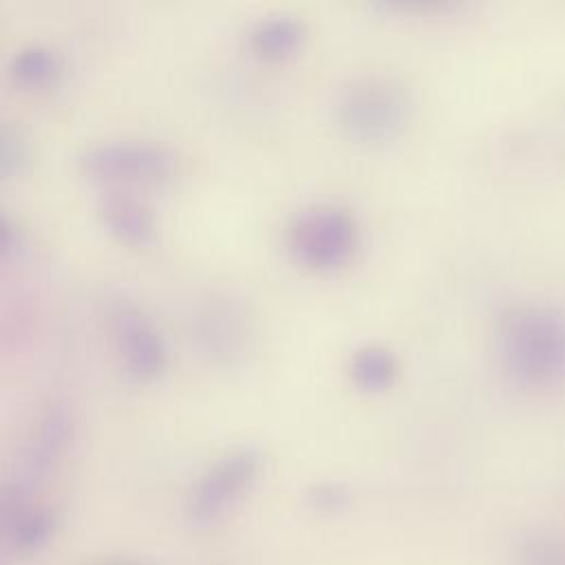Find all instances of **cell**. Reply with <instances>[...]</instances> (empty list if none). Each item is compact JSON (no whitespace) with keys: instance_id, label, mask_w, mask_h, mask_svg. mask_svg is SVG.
<instances>
[{"instance_id":"6da1fadb","label":"cell","mask_w":565,"mask_h":565,"mask_svg":"<svg viewBox=\"0 0 565 565\" xmlns=\"http://www.w3.org/2000/svg\"><path fill=\"white\" fill-rule=\"evenodd\" d=\"M501 369L527 386H547L565 377V309L550 300L505 305L492 329Z\"/></svg>"},{"instance_id":"7a4b0ae2","label":"cell","mask_w":565,"mask_h":565,"mask_svg":"<svg viewBox=\"0 0 565 565\" xmlns=\"http://www.w3.org/2000/svg\"><path fill=\"white\" fill-rule=\"evenodd\" d=\"M413 102L408 88L388 75H366L342 88L335 115L342 128L360 141H388L404 130Z\"/></svg>"},{"instance_id":"3957f363","label":"cell","mask_w":565,"mask_h":565,"mask_svg":"<svg viewBox=\"0 0 565 565\" xmlns=\"http://www.w3.org/2000/svg\"><path fill=\"white\" fill-rule=\"evenodd\" d=\"M79 170L99 183L154 188L177 174V154L154 141L110 139L88 146L79 157Z\"/></svg>"},{"instance_id":"277c9868","label":"cell","mask_w":565,"mask_h":565,"mask_svg":"<svg viewBox=\"0 0 565 565\" xmlns=\"http://www.w3.org/2000/svg\"><path fill=\"white\" fill-rule=\"evenodd\" d=\"M360 227L351 210L338 203H316L296 212L287 225V243L298 260L329 269L355 252Z\"/></svg>"},{"instance_id":"5b68a950","label":"cell","mask_w":565,"mask_h":565,"mask_svg":"<svg viewBox=\"0 0 565 565\" xmlns=\"http://www.w3.org/2000/svg\"><path fill=\"white\" fill-rule=\"evenodd\" d=\"M263 466V457L252 446H241L218 457L194 481L185 514L194 527H210L218 523L252 488Z\"/></svg>"},{"instance_id":"8992f818","label":"cell","mask_w":565,"mask_h":565,"mask_svg":"<svg viewBox=\"0 0 565 565\" xmlns=\"http://www.w3.org/2000/svg\"><path fill=\"white\" fill-rule=\"evenodd\" d=\"M113 340L121 369L135 382L148 384L168 366V344L159 327L132 302H119L113 311Z\"/></svg>"},{"instance_id":"52a82bcc","label":"cell","mask_w":565,"mask_h":565,"mask_svg":"<svg viewBox=\"0 0 565 565\" xmlns=\"http://www.w3.org/2000/svg\"><path fill=\"white\" fill-rule=\"evenodd\" d=\"M106 232L128 247H146L157 238V216L148 203L128 194L113 192L99 205Z\"/></svg>"},{"instance_id":"ba28073f","label":"cell","mask_w":565,"mask_h":565,"mask_svg":"<svg viewBox=\"0 0 565 565\" xmlns=\"http://www.w3.org/2000/svg\"><path fill=\"white\" fill-rule=\"evenodd\" d=\"M73 437V422L64 406H53L40 417L24 455L29 475L42 477L51 472L64 457Z\"/></svg>"},{"instance_id":"9c48e42d","label":"cell","mask_w":565,"mask_h":565,"mask_svg":"<svg viewBox=\"0 0 565 565\" xmlns=\"http://www.w3.org/2000/svg\"><path fill=\"white\" fill-rule=\"evenodd\" d=\"M305 40V22L291 13H271L254 22L249 46L263 57H285Z\"/></svg>"},{"instance_id":"30bf717a","label":"cell","mask_w":565,"mask_h":565,"mask_svg":"<svg viewBox=\"0 0 565 565\" xmlns=\"http://www.w3.org/2000/svg\"><path fill=\"white\" fill-rule=\"evenodd\" d=\"M57 530V514L46 505H29L9 527L4 541L15 554H38Z\"/></svg>"},{"instance_id":"8fae6325","label":"cell","mask_w":565,"mask_h":565,"mask_svg":"<svg viewBox=\"0 0 565 565\" xmlns=\"http://www.w3.org/2000/svg\"><path fill=\"white\" fill-rule=\"evenodd\" d=\"M9 75L22 88H44L62 75V60L53 49L31 44L11 57Z\"/></svg>"},{"instance_id":"7c38bea8","label":"cell","mask_w":565,"mask_h":565,"mask_svg":"<svg viewBox=\"0 0 565 565\" xmlns=\"http://www.w3.org/2000/svg\"><path fill=\"white\" fill-rule=\"evenodd\" d=\"M349 373L364 388H384L397 373V358L384 344H362L349 358Z\"/></svg>"},{"instance_id":"4fadbf2b","label":"cell","mask_w":565,"mask_h":565,"mask_svg":"<svg viewBox=\"0 0 565 565\" xmlns=\"http://www.w3.org/2000/svg\"><path fill=\"white\" fill-rule=\"evenodd\" d=\"M516 565H565V539L547 532L525 536L516 547Z\"/></svg>"},{"instance_id":"5bb4252c","label":"cell","mask_w":565,"mask_h":565,"mask_svg":"<svg viewBox=\"0 0 565 565\" xmlns=\"http://www.w3.org/2000/svg\"><path fill=\"white\" fill-rule=\"evenodd\" d=\"M29 161V143L13 126H0V181L22 172Z\"/></svg>"},{"instance_id":"9a60e30c","label":"cell","mask_w":565,"mask_h":565,"mask_svg":"<svg viewBox=\"0 0 565 565\" xmlns=\"http://www.w3.org/2000/svg\"><path fill=\"white\" fill-rule=\"evenodd\" d=\"M309 505L318 512H324V514H333V512H340L349 505L351 501V492L347 486L338 483V481H322V483H313L309 488Z\"/></svg>"},{"instance_id":"2e32d148","label":"cell","mask_w":565,"mask_h":565,"mask_svg":"<svg viewBox=\"0 0 565 565\" xmlns=\"http://www.w3.org/2000/svg\"><path fill=\"white\" fill-rule=\"evenodd\" d=\"M29 508V499L22 486L4 483L0 486V536H7L13 521Z\"/></svg>"},{"instance_id":"e0dca14e","label":"cell","mask_w":565,"mask_h":565,"mask_svg":"<svg viewBox=\"0 0 565 565\" xmlns=\"http://www.w3.org/2000/svg\"><path fill=\"white\" fill-rule=\"evenodd\" d=\"M11 243H13V227L4 216H0V252L9 249Z\"/></svg>"},{"instance_id":"ac0fdd59","label":"cell","mask_w":565,"mask_h":565,"mask_svg":"<svg viewBox=\"0 0 565 565\" xmlns=\"http://www.w3.org/2000/svg\"><path fill=\"white\" fill-rule=\"evenodd\" d=\"M88 565H148L141 558H130V556H117V558H104V561H95Z\"/></svg>"}]
</instances>
